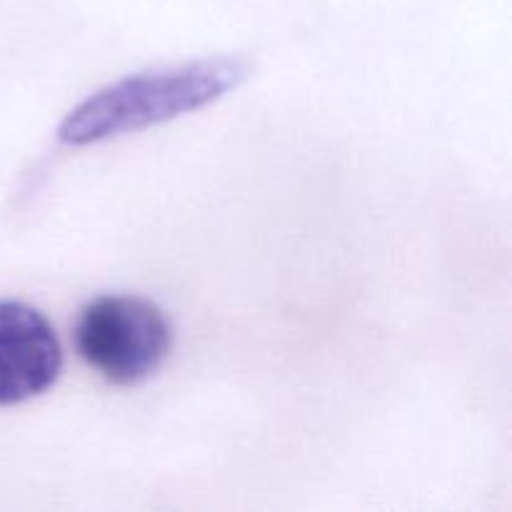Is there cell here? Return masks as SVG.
I'll return each instance as SVG.
<instances>
[{
	"instance_id": "cell-1",
	"label": "cell",
	"mask_w": 512,
	"mask_h": 512,
	"mask_svg": "<svg viewBox=\"0 0 512 512\" xmlns=\"http://www.w3.org/2000/svg\"><path fill=\"white\" fill-rule=\"evenodd\" d=\"M250 70L243 55H215L128 75L75 105L60 123L58 140L90 145L180 118L238 88Z\"/></svg>"
},
{
	"instance_id": "cell-2",
	"label": "cell",
	"mask_w": 512,
	"mask_h": 512,
	"mask_svg": "<svg viewBox=\"0 0 512 512\" xmlns=\"http://www.w3.org/2000/svg\"><path fill=\"white\" fill-rule=\"evenodd\" d=\"M80 358L113 385H138L160 370L173 330L158 305L135 295H103L75 323Z\"/></svg>"
},
{
	"instance_id": "cell-3",
	"label": "cell",
	"mask_w": 512,
	"mask_h": 512,
	"mask_svg": "<svg viewBox=\"0 0 512 512\" xmlns=\"http://www.w3.org/2000/svg\"><path fill=\"white\" fill-rule=\"evenodd\" d=\"M60 368L53 325L28 305L0 303V405L40 395L58 380Z\"/></svg>"
}]
</instances>
